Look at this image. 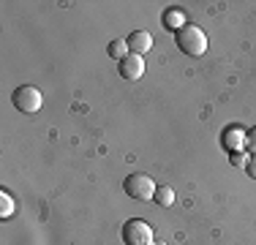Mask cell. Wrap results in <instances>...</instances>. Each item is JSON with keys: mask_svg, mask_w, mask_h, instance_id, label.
Segmentation results:
<instances>
[{"mask_svg": "<svg viewBox=\"0 0 256 245\" xmlns=\"http://www.w3.org/2000/svg\"><path fill=\"white\" fill-rule=\"evenodd\" d=\"M174 44H178V49L182 54H188V58H202L207 52V36L199 24H186L182 30L174 33Z\"/></svg>", "mask_w": 256, "mask_h": 245, "instance_id": "cell-1", "label": "cell"}, {"mask_svg": "<svg viewBox=\"0 0 256 245\" xmlns=\"http://www.w3.org/2000/svg\"><path fill=\"white\" fill-rule=\"evenodd\" d=\"M156 188L158 186L153 182V177H148V174H128L123 182L126 196H131L134 202H150L156 196Z\"/></svg>", "mask_w": 256, "mask_h": 245, "instance_id": "cell-2", "label": "cell"}, {"mask_svg": "<svg viewBox=\"0 0 256 245\" xmlns=\"http://www.w3.org/2000/svg\"><path fill=\"white\" fill-rule=\"evenodd\" d=\"M123 242L126 245H153L156 237H153V226L142 218H131L126 220L123 226Z\"/></svg>", "mask_w": 256, "mask_h": 245, "instance_id": "cell-3", "label": "cell"}, {"mask_svg": "<svg viewBox=\"0 0 256 245\" xmlns=\"http://www.w3.org/2000/svg\"><path fill=\"white\" fill-rule=\"evenodd\" d=\"M11 101H14V106L20 109L22 114H36L41 109V104H44V96H41V90L33 88V84H22V88L14 90Z\"/></svg>", "mask_w": 256, "mask_h": 245, "instance_id": "cell-4", "label": "cell"}, {"mask_svg": "<svg viewBox=\"0 0 256 245\" xmlns=\"http://www.w3.org/2000/svg\"><path fill=\"white\" fill-rule=\"evenodd\" d=\"M221 147L229 152H240V150H246L248 147V131L242 126H226L224 128V134H221Z\"/></svg>", "mask_w": 256, "mask_h": 245, "instance_id": "cell-5", "label": "cell"}, {"mask_svg": "<svg viewBox=\"0 0 256 245\" xmlns=\"http://www.w3.org/2000/svg\"><path fill=\"white\" fill-rule=\"evenodd\" d=\"M144 74V60L142 54H128L126 60H120V76L128 79V82H136V79H142Z\"/></svg>", "mask_w": 256, "mask_h": 245, "instance_id": "cell-6", "label": "cell"}, {"mask_svg": "<svg viewBox=\"0 0 256 245\" xmlns=\"http://www.w3.org/2000/svg\"><path fill=\"white\" fill-rule=\"evenodd\" d=\"M128 49H131V54H144L150 52V46H153V36L148 33V30H134L131 36L126 38Z\"/></svg>", "mask_w": 256, "mask_h": 245, "instance_id": "cell-7", "label": "cell"}, {"mask_svg": "<svg viewBox=\"0 0 256 245\" xmlns=\"http://www.w3.org/2000/svg\"><path fill=\"white\" fill-rule=\"evenodd\" d=\"M161 22H164V30H169V33H178V30L186 28V14H182L180 8H169V11H164V16H161Z\"/></svg>", "mask_w": 256, "mask_h": 245, "instance_id": "cell-8", "label": "cell"}, {"mask_svg": "<svg viewBox=\"0 0 256 245\" xmlns=\"http://www.w3.org/2000/svg\"><path fill=\"white\" fill-rule=\"evenodd\" d=\"M109 58H114L120 63V60H126L128 54H131V49H128V44H126V38H114V41H109Z\"/></svg>", "mask_w": 256, "mask_h": 245, "instance_id": "cell-9", "label": "cell"}, {"mask_svg": "<svg viewBox=\"0 0 256 245\" xmlns=\"http://www.w3.org/2000/svg\"><path fill=\"white\" fill-rule=\"evenodd\" d=\"M153 202H156V204H161V207H172L174 204V191L169 186H158Z\"/></svg>", "mask_w": 256, "mask_h": 245, "instance_id": "cell-10", "label": "cell"}, {"mask_svg": "<svg viewBox=\"0 0 256 245\" xmlns=\"http://www.w3.org/2000/svg\"><path fill=\"white\" fill-rule=\"evenodd\" d=\"M14 210H16V202L11 199L6 191H0V218H3V220L11 218V216H14Z\"/></svg>", "mask_w": 256, "mask_h": 245, "instance_id": "cell-11", "label": "cell"}, {"mask_svg": "<svg viewBox=\"0 0 256 245\" xmlns=\"http://www.w3.org/2000/svg\"><path fill=\"white\" fill-rule=\"evenodd\" d=\"M248 158H251V156H248L246 150H240V152H232V156H229V164H232V166H242V169H246Z\"/></svg>", "mask_w": 256, "mask_h": 245, "instance_id": "cell-12", "label": "cell"}, {"mask_svg": "<svg viewBox=\"0 0 256 245\" xmlns=\"http://www.w3.org/2000/svg\"><path fill=\"white\" fill-rule=\"evenodd\" d=\"M248 150H251V156H256V126L248 131Z\"/></svg>", "mask_w": 256, "mask_h": 245, "instance_id": "cell-13", "label": "cell"}, {"mask_svg": "<svg viewBox=\"0 0 256 245\" xmlns=\"http://www.w3.org/2000/svg\"><path fill=\"white\" fill-rule=\"evenodd\" d=\"M246 172H248V177H254L256 180V156L248 158V164H246Z\"/></svg>", "mask_w": 256, "mask_h": 245, "instance_id": "cell-14", "label": "cell"}, {"mask_svg": "<svg viewBox=\"0 0 256 245\" xmlns=\"http://www.w3.org/2000/svg\"><path fill=\"white\" fill-rule=\"evenodd\" d=\"M153 245H166V242H153Z\"/></svg>", "mask_w": 256, "mask_h": 245, "instance_id": "cell-15", "label": "cell"}]
</instances>
